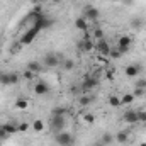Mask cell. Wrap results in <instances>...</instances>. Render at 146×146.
Returning a JSON list of instances; mask_svg holds the SVG:
<instances>
[{"mask_svg": "<svg viewBox=\"0 0 146 146\" xmlns=\"http://www.w3.org/2000/svg\"><path fill=\"white\" fill-rule=\"evenodd\" d=\"M51 127L58 133L65 129V109H54L51 117Z\"/></svg>", "mask_w": 146, "mask_h": 146, "instance_id": "cell-1", "label": "cell"}, {"mask_svg": "<svg viewBox=\"0 0 146 146\" xmlns=\"http://www.w3.org/2000/svg\"><path fill=\"white\" fill-rule=\"evenodd\" d=\"M54 141H56V145L58 146H73L75 138H73L70 133H66V131L63 129V131H58V133H56Z\"/></svg>", "mask_w": 146, "mask_h": 146, "instance_id": "cell-2", "label": "cell"}, {"mask_svg": "<svg viewBox=\"0 0 146 146\" xmlns=\"http://www.w3.org/2000/svg\"><path fill=\"white\" fill-rule=\"evenodd\" d=\"M37 34H39V29L33 26L31 29H27V31H26V33L21 36V41H19V42H21L22 46H26V44H31V42H33V41L37 37Z\"/></svg>", "mask_w": 146, "mask_h": 146, "instance_id": "cell-3", "label": "cell"}, {"mask_svg": "<svg viewBox=\"0 0 146 146\" xmlns=\"http://www.w3.org/2000/svg\"><path fill=\"white\" fill-rule=\"evenodd\" d=\"M33 26H34V27H37L39 31H42V29H49V27L53 26V19H49L46 14H42L39 19H36V21L33 22Z\"/></svg>", "mask_w": 146, "mask_h": 146, "instance_id": "cell-4", "label": "cell"}, {"mask_svg": "<svg viewBox=\"0 0 146 146\" xmlns=\"http://www.w3.org/2000/svg\"><path fill=\"white\" fill-rule=\"evenodd\" d=\"M85 19L87 21H99L100 19V10L92 7V5H87L85 7Z\"/></svg>", "mask_w": 146, "mask_h": 146, "instance_id": "cell-5", "label": "cell"}, {"mask_svg": "<svg viewBox=\"0 0 146 146\" xmlns=\"http://www.w3.org/2000/svg\"><path fill=\"white\" fill-rule=\"evenodd\" d=\"M95 49L99 51V54H100V56H109L110 46H109V42H107L106 39H100V41H97V42H95Z\"/></svg>", "mask_w": 146, "mask_h": 146, "instance_id": "cell-6", "label": "cell"}, {"mask_svg": "<svg viewBox=\"0 0 146 146\" xmlns=\"http://www.w3.org/2000/svg\"><path fill=\"white\" fill-rule=\"evenodd\" d=\"M61 61H63V60H60L58 54H46V56H44V65H46L48 68H56Z\"/></svg>", "mask_w": 146, "mask_h": 146, "instance_id": "cell-7", "label": "cell"}, {"mask_svg": "<svg viewBox=\"0 0 146 146\" xmlns=\"http://www.w3.org/2000/svg\"><path fill=\"white\" fill-rule=\"evenodd\" d=\"M122 119H124V122H127V124H136V122H139L136 110H127V112H124Z\"/></svg>", "mask_w": 146, "mask_h": 146, "instance_id": "cell-8", "label": "cell"}, {"mask_svg": "<svg viewBox=\"0 0 146 146\" xmlns=\"http://www.w3.org/2000/svg\"><path fill=\"white\" fill-rule=\"evenodd\" d=\"M48 92H49V85L46 82H37L34 85V94L36 95H46Z\"/></svg>", "mask_w": 146, "mask_h": 146, "instance_id": "cell-9", "label": "cell"}, {"mask_svg": "<svg viewBox=\"0 0 146 146\" xmlns=\"http://www.w3.org/2000/svg\"><path fill=\"white\" fill-rule=\"evenodd\" d=\"M124 73H126V76L134 78V76H138V75L141 73V68H139L138 65H127V66L124 68Z\"/></svg>", "mask_w": 146, "mask_h": 146, "instance_id": "cell-10", "label": "cell"}, {"mask_svg": "<svg viewBox=\"0 0 146 146\" xmlns=\"http://www.w3.org/2000/svg\"><path fill=\"white\" fill-rule=\"evenodd\" d=\"M75 27H76L78 31L87 33V29H88V21H87L85 17H78V19L75 21Z\"/></svg>", "mask_w": 146, "mask_h": 146, "instance_id": "cell-11", "label": "cell"}, {"mask_svg": "<svg viewBox=\"0 0 146 146\" xmlns=\"http://www.w3.org/2000/svg\"><path fill=\"white\" fill-rule=\"evenodd\" d=\"M97 78H94V76H87L85 80H83V90H92V88H95L97 87Z\"/></svg>", "mask_w": 146, "mask_h": 146, "instance_id": "cell-12", "label": "cell"}, {"mask_svg": "<svg viewBox=\"0 0 146 146\" xmlns=\"http://www.w3.org/2000/svg\"><path fill=\"white\" fill-rule=\"evenodd\" d=\"M114 138H115V141H117L119 145H126V143L129 141V133H127V131H119Z\"/></svg>", "mask_w": 146, "mask_h": 146, "instance_id": "cell-13", "label": "cell"}, {"mask_svg": "<svg viewBox=\"0 0 146 146\" xmlns=\"http://www.w3.org/2000/svg\"><path fill=\"white\" fill-rule=\"evenodd\" d=\"M131 42H133V39L129 36H121L117 39V46L119 48H126V49H129L131 48Z\"/></svg>", "mask_w": 146, "mask_h": 146, "instance_id": "cell-14", "label": "cell"}, {"mask_svg": "<svg viewBox=\"0 0 146 146\" xmlns=\"http://www.w3.org/2000/svg\"><path fill=\"white\" fill-rule=\"evenodd\" d=\"M102 145H106V146H109L112 145L114 141H115V138H114V134H110V133H104L102 136H100V139H99Z\"/></svg>", "mask_w": 146, "mask_h": 146, "instance_id": "cell-15", "label": "cell"}, {"mask_svg": "<svg viewBox=\"0 0 146 146\" xmlns=\"http://www.w3.org/2000/svg\"><path fill=\"white\" fill-rule=\"evenodd\" d=\"M80 48L85 49V51H92V49L95 48V42H94L92 39H83V41L80 42Z\"/></svg>", "mask_w": 146, "mask_h": 146, "instance_id": "cell-16", "label": "cell"}, {"mask_svg": "<svg viewBox=\"0 0 146 146\" xmlns=\"http://www.w3.org/2000/svg\"><path fill=\"white\" fill-rule=\"evenodd\" d=\"M0 127H2V129H5V131L10 134V136H12V134H15V133H19L17 126H15V124H10V122H5V124H2Z\"/></svg>", "mask_w": 146, "mask_h": 146, "instance_id": "cell-17", "label": "cell"}, {"mask_svg": "<svg viewBox=\"0 0 146 146\" xmlns=\"http://www.w3.org/2000/svg\"><path fill=\"white\" fill-rule=\"evenodd\" d=\"M31 127H33V131H36V133H41V131H44V122L41 121V119H36V121H33V124H31Z\"/></svg>", "mask_w": 146, "mask_h": 146, "instance_id": "cell-18", "label": "cell"}, {"mask_svg": "<svg viewBox=\"0 0 146 146\" xmlns=\"http://www.w3.org/2000/svg\"><path fill=\"white\" fill-rule=\"evenodd\" d=\"M15 107H17L19 110H26L27 107H29V100L21 97V99H17V100H15Z\"/></svg>", "mask_w": 146, "mask_h": 146, "instance_id": "cell-19", "label": "cell"}, {"mask_svg": "<svg viewBox=\"0 0 146 146\" xmlns=\"http://www.w3.org/2000/svg\"><path fill=\"white\" fill-rule=\"evenodd\" d=\"M27 70H31V72L36 75V73H39L41 70H42V65H41L39 61H31V63L27 65Z\"/></svg>", "mask_w": 146, "mask_h": 146, "instance_id": "cell-20", "label": "cell"}, {"mask_svg": "<svg viewBox=\"0 0 146 146\" xmlns=\"http://www.w3.org/2000/svg\"><path fill=\"white\" fill-rule=\"evenodd\" d=\"M134 100V94H124L121 97V106H127V104H133Z\"/></svg>", "mask_w": 146, "mask_h": 146, "instance_id": "cell-21", "label": "cell"}, {"mask_svg": "<svg viewBox=\"0 0 146 146\" xmlns=\"http://www.w3.org/2000/svg\"><path fill=\"white\" fill-rule=\"evenodd\" d=\"M0 85H3V87H9V85H10V78H9V73L0 72Z\"/></svg>", "mask_w": 146, "mask_h": 146, "instance_id": "cell-22", "label": "cell"}, {"mask_svg": "<svg viewBox=\"0 0 146 146\" xmlns=\"http://www.w3.org/2000/svg\"><path fill=\"white\" fill-rule=\"evenodd\" d=\"M9 78H10V85H17L21 80V75L17 72H9Z\"/></svg>", "mask_w": 146, "mask_h": 146, "instance_id": "cell-23", "label": "cell"}, {"mask_svg": "<svg viewBox=\"0 0 146 146\" xmlns=\"http://www.w3.org/2000/svg\"><path fill=\"white\" fill-rule=\"evenodd\" d=\"M109 56H110V58H114V60H117V58H121V56H122V53L119 51V48H117V46H114V48H110Z\"/></svg>", "mask_w": 146, "mask_h": 146, "instance_id": "cell-24", "label": "cell"}, {"mask_svg": "<svg viewBox=\"0 0 146 146\" xmlns=\"http://www.w3.org/2000/svg\"><path fill=\"white\" fill-rule=\"evenodd\" d=\"M109 106H112V107H119V106H121V97L110 95L109 97Z\"/></svg>", "mask_w": 146, "mask_h": 146, "instance_id": "cell-25", "label": "cell"}, {"mask_svg": "<svg viewBox=\"0 0 146 146\" xmlns=\"http://www.w3.org/2000/svg\"><path fill=\"white\" fill-rule=\"evenodd\" d=\"M63 66H65L66 72H70V70L75 68V61H73V60H63Z\"/></svg>", "mask_w": 146, "mask_h": 146, "instance_id": "cell-26", "label": "cell"}, {"mask_svg": "<svg viewBox=\"0 0 146 146\" xmlns=\"http://www.w3.org/2000/svg\"><path fill=\"white\" fill-rule=\"evenodd\" d=\"M29 127H31V124H27V122H21V124H17V129H19V133H26Z\"/></svg>", "mask_w": 146, "mask_h": 146, "instance_id": "cell-27", "label": "cell"}, {"mask_svg": "<svg viewBox=\"0 0 146 146\" xmlns=\"http://www.w3.org/2000/svg\"><path fill=\"white\" fill-rule=\"evenodd\" d=\"M131 26H133V27H136V29H139V27L143 26V21H141L139 17H136V19H133V21H131Z\"/></svg>", "mask_w": 146, "mask_h": 146, "instance_id": "cell-28", "label": "cell"}, {"mask_svg": "<svg viewBox=\"0 0 146 146\" xmlns=\"http://www.w3.org/2000/svg\"><path fill=\"white\" fill-rule=\"evenodd\" d=\"M90 102H92V97H88V95H83L80 99V106H88Z\"/></svg>", "mask_w": 146, "mask_h": 146, "instance_id": "cell-29", "label": "cell"}, {"mask_svg": "<svg viewBox=\"0 0 146 146\" xmlns=\"http://www.w3.org/2000/svg\"><path fill=\"white\" fill-rule=\"evenodd\" d=\"M83 121H85L87 124H92V122L95 121V117H94V114H85V115H83Z\"/></svg>", "mask_w": 146, "mask_h": 146, "instance_id": "cell-30", "label": "cell"}, {"mask_svg": "<svg viewBox=\"0 0 146 146\" xmlns=\"http://www.w3.org/2000/svg\"><path fill=\"white\" fill-rule=\"evenodd\" d=\"M94 37H95L97 41L104 39V31H102V29H95V33H94Z\"/></svg>", "mask_w": 146, "mask_h": 146, "instance_id": "cell-31", "label": "cell"}, {"mask_svg": "<svg viewBox=\"0 0 146 146\" xmlns=\"http://www.w3.org/2000/svg\"><path fill=\"white\" fill-rule=\"evenodd\" d=\"M138 121L139 122H146V110H139L138 112Z\"/></svg>", "mask_w": 146, "mask_h": 146, "instance_id": "cell-32", "label": "cell"}, {"mask_svg": "<svg viewBox=\"0 0 146 146\" xmlns=\"http://www.w3.org/2000/svg\"><path fill=\"white\" fill-rule=\"evenodd\" d=\"M22 75H24V78H26V80H33V78H34V73L31 72V70H26Z\"/></svg>", "mask_w": 146, "mask_h": 146, "instance_id": "cell-33", "label": "cell"}, {"mask_svg": "<svg viewBox=\"0 0 146 146\" xmlns=\"http://www.w3.org/2000/svg\"><path fill=\"white\" fill-rule=\"evenodd\" d=\"M9 136H10V134H9V133H7L5 129H2V127H0V141H3V139H7Z\"/></svg>", "mask_w": 146, "mask_h": 146, "instance_id": "cell-34", "label": "cell"}, {"mask_svg": "<svg viewBox=\"0 0 146 146\" xmlns=\"http://www.w3.org/2000/svg\"><path fill=\"white\" fill-rule=\"evenodd\" d=\"M106 76H107V80H114V70H107Z\"/></svg>", "mask_w": 146, "mask_h": 146, "instance_id": "cell-35", "label": "cell"}, {"mask_svg": "<svg viewBox=\"0 0 146 146\" xmlns=\"http://www.w3.org/2000/svg\"><path fill=\"white\" fill-rule=\"evenodd\" d=\"M136 87L143 90V88H145V87H146V80H141V82H138V83H136Z\"/></svg>", "mask_w": 146, "mask_h": 146, "instance_id": "cell-36", "label": "cell"}, {"mask_svg": "<svg viewBox=\"0 0 146 146\" xmlns=\"http://www.w3.org/2000/svg\"><path fill=\"white\" fill-rule=\"evenodd\" d=\"M94 146H106V145H102L100 141H97V143H95V145H94Z\"/></svg>", "mask_w": 146, "mask_h": 146, "instance_id": "cell-37", "label": "cell"}, {"mask_svg": "<svg viewBox=\"0 0 146 146\" xmlns=\"http://www.w3.org/2000/svg\"><path fill=\"white\" fill-rule=\"evenodd\" d=\"M49 2H53V3H60L61 0H49Z\"/></svg>", "mask_w": 146, "mask_h": 146, "instance_id": "cell-38", "label": "cell"}, {"mask_svg": "<svg viewBox=\"0 0 146 146\" xmlns=\"http://www.w3.org/2000/svg\"><path fill=\"white\" fill-rule=\"evenodd\" d=\"M139 146H146V143H141V145H139Z\"/></svg>", "mask_w": 146, "mask_h": 146, "instance_id": "cell-39", "label": "cell"}, {"mask_svg": "<svg viewBox=\"0 0 146 146\" xmlns=\"http://www.w3.org/2000/svg\"><path fill=\"white\" fill-rule=\"evenodd\" d=\"M0 146H2V141H0Z\"/></svg>", "mask_w": 146, "mask_h": 146, "instance_id": "cell-40", "label": "cell"}]
</instances>
